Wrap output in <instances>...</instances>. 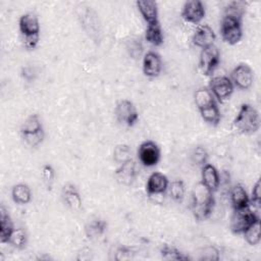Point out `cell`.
Instances as JSON below:
<instances>
[{
  "mask_svg": "<svg viewBox=\"0 0 261 261\" xmlns=\"http://www.w3.org/2000/svg\"><path fill=\"white\" fill-rule=\"evenodd\" d=\"M169 181L165 174L161 172H153L146 184V192L149 196L163 194L168 188Z\"/></svg>",
  "mask_w": 261,
  "mask_h": 261,
  "instance_id": "obj_17",
  "label": "cell"
},
{
  "mask_svg": "<svg viewBox=\"0 0 261 261\" xmlns=\"http://www.w3.org/2000/svg\"><path fill=\"white\" fill-rule=\"evenodd\" d=\"M21 76L28 81V82H31L34 80L35 77V73L33 71V68L30 67V66H25V67H22L21 69Z\"/></svg>",
  "mask_w": 261,
  "mask_h": 261,
  "instance_id": "obj_38",
  "label": "cell"
},
{
  "mask_svg": "<svg viewBox=\"0 0 261 261\" xmlns=\"http://www.w3.org/2000/svg\"><path fill=\"white\" fill-rule=\"evenodd\" d=\"M246 11V2L244 1H231L224 9V14L227 16L236 17L242 20V17Z\"/></svg>",
  "mask_w": 261,
  "mask_h": 261,
  "instance_id": "obj_30",
  "label": "cell"
},
{
  "mask_svg": "<svg viewBox=\"0 0 261 261\" xmlns=\"http://www.w3.org/2000/svg\"><path fill=\"white\" fill-rule=\"evenodd\" d=\"M162 69V60L158 53L149 51L143 58V72L146 76L156 77L160 74Z\"/></svg>",
  "mask_w": 261,
  "mask_h": 261,
  "instance_id": "obj_14",
  "label": "cell"
},
{
  "mask_svg": "<svg viewBox=\"0 0 261 261\" xmlns=\"http://www.w3.org/2000/svg\"><path fill=\"white\" fill-rule=\"evenodd\" d=\"M220 34L225 43L236 45L241 41L243 36L242 20L236 17L223 15L220 24Z\"/></svg>",
  "mask_w": 261,
  "mask_h": 261,
  "instance_id": "obj_5",
  "label": "cell"
},
{
  "mask_svg": "<svg viewBox=\"0 0 261 261\" xmlns=\"http://www.w3.org/2000/svg\"><path fill=\"white\" fill-rule=\"evenodd\" d=\"M167 189L169 191V196L173 201H175L177 203L182 202V200L185 198V194H186V187H185V184L182 180L176 179V180L171 181L168 185Z\"/></svg>",
  "mask_w": 261,
  "mask_h": 261,
  "instance_id": "obj_29",
  "label": "cell"
},
{
  "mask_svg": "<svg viewBox=\"0 0 261 261\" xmlns=\"http://www.w3.org/2000/svg\"><path fill=\"white\" fill-rule=\"evenodd\" d=\"M136 5L143 16L144 20L148 23L158 22V8L157 3L151 0H139L136 2Z\"/></svg>",
  "mask_w": 261,
  "mask_h": 261,
  "instance_id": "obj_19",
  "label": "cell"
},
{
  "mask_svg": "<svg viewBox=\"0 0 261 261\" xmlns=\"http://www.w3.org/2000/svg\"><path fill=\"white\" fill-rule=\"evenodd\" d=\"M160 255H161L162 259L167 260V261H170V260H174V261H181L182 260L184 261V260H190L191 259L188 255L180 252L175 247L168 246V245H164L161 248Z\"/></svg>",
  "mask_w": 261,
  "mask_h": 261,
  "instance_id": "obj_27",
  "label": "cell"
},
{
  "mask_svg": "<svg viewBox=\"0 0 261 261\" xmlns=\"http://www.w3.org/2000/svg\"><path fill=\"white\" fill-rule=\"evenodd\" d=\"M161 152L158 145L153 141L143 142L138 149V157L140 162L147 167L156 165L160 160Z\"/></svg>",
  "mask_w": 261,
  "mask_h": 261,
  "instance_id": "obj_9",
  "label": "cell"
},
{
  "mask_svg": "<svg viewBox=\"0 0 261 261\" xmlns=\"http://www.w3.org/2000/svg\"><path fill=\"white\" fill-rule=\"evenodd\" d=\"M220 61V53L218 48L213 44L201 50L199 65L205 75H212Z\"/></svg>",
  "mask_w": 261,
  "mask_h": 261,
  "instance_id": "obj_6",
  "label": "cell"
},
{
  "mask_svg": "<svg viewBox=\"0 0 261 261\" xmlns=\"http://www.w3.org/2000/svg\"><path fill=\"white\" fill-rule=\"evenodd\" d=\"M205 7L200 0H190L184 4L181 17L191 23H199L205 17Z\"/></svg>",
  "mask_w": 261,
  "mask_h": 261,
  "instance_id": "obj_11",
  "label": "cell"
},
{
  "mask_svg": "<svg viewBox=\"0 0 261 261\" xmlns=\"http://www.w3.org/2000/svg\"><path fill=\"white\" fill-rule=\"evenodd\" d=\"M107 230V222L103 219H95L85 226L86 236L89 239H97L102 237Z\"/></svg>",
  "mask_w": 261,
  "mask_h": 261,
  "instance_id": "obj_25",
  "label": "cell"
},
{
  "mask_svg": "<svg viewBox=\"0 0 261 261\" xmlns=\"http://www.w3.org/2000/svg\"><path fill=\"white\" fill-rule=\"evenodd\" d=\"M230 202L233 210L243 209L250 206V198L248 193L241 184L232 187L230 191Z\"/></svg>",
  "mask_w": 261,
  "mask_h": 261,
  "instance_id": "obj_20",
  "label": "cell"
},
{
  "mask_svg": "<svg viewBox=\"0 0 261 261\" xmlns=\"http://www.w3.org/2000/svg\"><path fill=\"white\" fill-rule=\"evenodd\" d=\"M233 126L242 134L252 135L260 128L259 112L250 104L244 103L234 117Z\"/></svg>",
  "mask_w": 261,
  "mask_h": 261,
  "instance_id": "obj_2",
  "label": "cell"
},
{
  "mask_svg": "<svg viewBox=\"0 0 261 261\" xmlns=\"http://www.w3.org/2000/svg\"><path fill=\"white\" fill-rule=\"evenodd\" d=\"M20 134L23 141L30 147L39 146L45 137L43 124L38 114H31L20 126Z\"/></svg>",
  "mask_w": 261,
  "mask_h": 261,
  "instance_id": "obj_3",
  "label": "cell"
},
{
  "mask_svg": "<svg viewBox=\"0 0 261 261\" xmlns=\"http://www.w3.org/2000/svg\"><path fill=\"white\" fill-rule=\"evenodd\" d=\"M260 188H261L260 179H257V181L255 182V185L253 187L252 195H251V199H250V205H252L257 210H259V208H260V201H261Z\"/></svg>",
  "mask_w": 261,
  "mask_h": 261,
  "instance_id": "obj_34",
  "label": "cell"
},
{
  "mask_svg": "<svg viewBox=\"0 0 261 261\" xmlns=\"http://www.w3.org/2000/svg\"><path fill=\"white\" fill-rule=\"evenodd\" d=\"M213 194L201 181L194 187L190 209L197 220H205L210 217L215 205Z\"/></svg>",
  "mask_w": 261,
  "mask_h": 261,
  "instance_id": "obj_1",
  "label": "cell"
},
{
  "mask_svg": "<svg viewBox=\"0 0 261 261\" xmlns=\"http://www.w3.org/2000/svg\"><path fill=\"white\" fill-rule=\"evenodd\" d=\"M215 33L208 24L199 25L193 35V43L200 48H205L213 45L215 41Z\"/></svg>",
  "mask_w": 261,
  "mask_h": 261,
  "instance_id": "obj_18",
  "label": "cell"
},
{
  "mask_svg": "<svg viewBox=\"0 0 261 261\" xmlns=\"http://www.w3.org/2000/svg\"><path fill=\"white\" fill-rule=\"evenodd\" d=\"M201 182L212 193H215L220 185V176L216 167L212 164L206 163L202 166Z\"/></svg>",
  "mask_w": 261,
  "mask_h": 261,
  "instance_id": "obj_15",
  "label": "cell"
},
{
  "mask_svg": "<svg viewBox=\"0 0 261 261\" xmlns=\"http://www.w3.org/2000/svg\"><path fill=\"white\" fill-rule=\"evenodd\" d=\"M19 32L23 38L36 37L40 33V23L38 17L33 13H24L18 20Z\"/></svg>",
  "mask_w": 261,
  "mask_h": 261,
  "instance_id": "obj_13",
  "label": "cell"
},
{
  "mask_svg": "<svg viewBox=\"0 0 261 261\" xmlns=\"http://www.w3.org/2000/svg\"><path fill=\"white\" fill-rule=\"evenodd\" d=\"M38 43H39V36L30 37V38H23V45L29 50L35 49L37 47Z\"/></svg>",
  "mask_w": 261,
  "mask_h": 261,
  "instance_id": "obj_37",
  "label": "cell"
},
{
  "mask_svg": "<svg viewBox=\"0 0 261 261\" xmlns=\"http://www.w3.org/2000/svg\"><path fill=\"white\" fill-rule=\"evenodd\" d=\"M194 100L197 108L199 110L208 107L209 105H212L213 103H216L214 96L210 92L208 88H200L198 89L194 94Z\"/></svg>",
  "mask_w": 261,
  "mask_h": 261,
  "instance_id": "obj_24",
  "label": "cell"
},
{
  "mask_svg": "<svg viewBox=\"0 0 261 261\" xmlns=\"http://www.w3.org/2000/svg\"><path fill=\"white\" fill-rule=\"evenodd\" d=\"M28 243V236L27 232L22 228H14L8 244H10L15 249H23Z\"/></svg>",
  "mask_w": 261,
  "mask_h": 261,
  "instance_id": "obj_31",
  "label": "cell"
},
{
  "mask_svg": "<svg viewBox=\"0 0 261 261\" xmlns=\"http://www.w3.org/2000/svg\"><path fill=\"white\" fill-rule=\"evenodd\" d=\"M13 229H14L13 223L8 212L3 206H1L0 208V242L2 244L9 242V239Z\"/></svg>",
  "mask_w": 261,
  "mask_h": 261,
  "instance_id": "obj_21",
  "label": "cell"
},
{
  "mask_svg": "<svg viewBox=\"0 0 261 261\" xmlns=\"http://www.w3.org/2000/svg\"><path fill=\"white\" fill-rule=\"evenodd\" d=\"M258 219H260L259 215L257 212L251 209L250 206L243 209L233 210L229 223L230 230L236 234L244 233L245 230Z\"/></svg>",
  "mask_w": 261,
  "mask_h": 261,
  "instance_id": "obj_4",
  "label": "cell"
},
{
  "mask_svg": "<svg viewBox=\"0 0 261 261\" xmlns=\"http://www.w3.org/2000/svg\"><path fill=\"white\" fill-rule=\"evenodd\" d=\"M209 90L220 103L227 100L233 92V84L225 75L214 76L209 82Z\"/></svg>",
  "mask_w": 261,
  "mask_h": 261,
  "instance_id": "obj_7",
  "label": "cell"
},
{
  "mask_svg": "<svg viewBox=\"0 0 261 261\" xmlns=\"http://www.w3.org/2000/svg\"><path fill=\"white\" fill-rule=\"evenodd\" d=\"M145 39L153 46H160L163 43L164 36L159 21L147 25L145 32Z\"/></svg>",
  "mask_w": 261,
  "mask_h": 261,
  "instance_id": "obj_23",
  "label": "cell"
},
{
  "mask_svg": "<svg viewBox=\"0 0 261 261\" xmlns=\"http://www.w3.org/2000/svg\"><path fill=\"white\" fill-rule=\"evenodd\" d=\"M61 198L64 204L73 211H79L82 209L83 200L76 187L72 184H67L63 187L61 192Z\"/></svg>",
  "mask_w": 261,
  "mask_h": 261,
  "instance_id": "obj_16",
  "label": "cell"
},
{
  "mask_svg": "<svg viewBox=\"0 0 261 261\" xmlns=\"http://www.w3.org/2000/svg\"><path fill=\"white\" fill-rule=\"evenodd\" d=\"M207 159H208V153L201 146L196 147L191 153V160L194 164L203 166L207 163Z\"/></svg>",
  "mask_w": 261,
  "mask_h": 261,
  "instance_id": "obj_33",
  "label": "cell"
},
{
  "mask_svg": "<svg viewBox=\"0 0 261 261\" xmlns=\"http://www.w3.org/2000/svg\"><path fill=\"white\" fill-rule=\"evenodd\" d=\"M133 251L127 247H119L115 252V260L121 261V260H128L133 257Z\"/></svg>",
  "mask_w": 261,
  "mask_h": 261,
  "instance_id": "obj_36",
  "label": "cell"
},
{
  "mask_svg": "<svg viewBox=\"0 0 261 261\" xmlns=\"http://www.w3.org/2000/svg\"><path fill=\"white\" fill-rule=\"evenodd\" d=\"M230 81L237 88L248 90L253 85L254 72L247 63H240L232 69Z\"/></svg>",
  "mask_w": 261,
  "mask_h": 261,
  "instance_id": "obj_10",
  "label": "cell"
},
{
  "mask_svg": "<svg viewBox=\"0 0 261 261\" xmlns=\"http://www.w3.org/2000/svg\"><path fill=\"white\" fill-rule=\"evenodd\" d=\"M199 111L203 120L210 125L216 126L220 122V111L216 103H213L212 105H209L208 107H205Z\"/></svg>",
  "mask_w": 261,
  "mask_h": 261,
  "instance_id": "obj_26",
  "label": "cell"
},
{
  "mask_svg": "<svg viewBox=\"0 0 261 261\" xmlns=\"http://www.w3.org/2000/svg\"><path fill=\"white\" fill-rule=\"evenodd\" d=\"M42 176H43V180H44L45 185L48 187V189H51V186L55 178L54 168L49 164L44 165L42 168Z\"/></svg>",
  "mask_w": 261,
  "mask_h": 261,
  "instance_id": "obj_35",
  "label": "cell"
},
{
  "mask_svg": "<svg viewBox=\"0 0 261 261\" xmlns=\"http://www.w3.org/2000/svg\"><path fill=\"white\" fill-rule=\"evenodd\" d=\"M117 120L127 126H134L139 119V112L135 104L129 100H121L115 106Z\"/></svg>",
  "mask_w": 261,
  "mask_h": 261,
  "instance_id": "obj_8",
  "label": "cell"
},
{
  "mask_svg": "<svg viewBox=\"0 0 261 261\" xmlns=\"http://www.w3.org/2000/svg\"><path fill=\"white\" fill-rule=\"evenodd\" d=\"M260 219H258L252 225H250L243 233L246 242L250 246H256L260 243Z\"/></svg>",
  "mask_w": 261,
  "mask_h": 261,
  "instance_id": "obj_28",
  "label": "cell"
},
{
  "mask_svg": "<svg viewBox=\"0 0 261 261\" xmlns=\"http://www.w3.org/2000/svg\"><path fill=\"white\" fill-rule=\"evenodd\" d=\"M114 175L118 184L123 186L133 185V182L136 180V177L138 175L135 162L130 159L128 161L121 163L119 167L116 168Z\"/></svg>",
  "mask_w": 261,
  "mask_h": 261,
  "instance_id": "obj_12",
  "label": "cell"
},
{
  "mask_svg": "<svg viewBox=\"0 0 261 261\" xmlns=\"http://www.w3.org/2000/svg\"><path fill=\"white\" fill-rule=\"evenodd\" d=\"M11 197L14 203L18 205H24L31 201L32 192L28 185L17 184V185H14L11 190Z\"/></svg>",
  "mask_w": 261,
  "mask_h": 261,
  "instance_id": "obj_22",
  "label": "cell"
},
{
  "mask_svg": "<svg viewBox=\"0 0 261 261\" xmlns=\"http://www.w3.org/2000/svg\"><path fill=\"white\" fill-rule=\"evenodd\" d=\"M113 159L119 164L130 160L132 158H130V149H129V147L125 144L117 145L113 150Z\"/></svg>",
  "mask_w": 261,
  "mask_h": 261,
  "instance_id": "obj_32",
  "label": "cell"
}]
</instances>
